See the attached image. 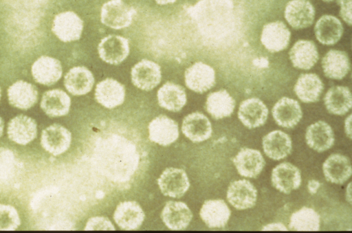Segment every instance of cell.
Wrapping results in <instances>:
<instances>
[{
  "label": "cell",
  "mask_w": 352,
  "mask_h": 233,
  "mask_svg": "<svg viewBox=\"0 0 352 233\" xmlns=\"http://www.w3.org/2000/svg\"><path fill=\"white\" fill-rule=\"evenodd\" d=\"M187 12L200 34L207 38L220 39L234 29L232 0H199Z\"/></svg>",
  "instance_id": "obj_1"
},
{
  "label": "cell",
  "mask_w": 352,
  "mask_h": 233,
  "mask_svg": "<svg viewBox=\"0 0 352 233\" xmlns=\"http://www.w3.org/2000/svg\"><path fill=\"white\" fill-rule=\"evenodd\" d=\"M135 13V10L122 0H110L101 8L100 20L104 25L119 30L129 26Z\"/></svg>",
  "instance_id": "obj_2"
},
{
  "label": "cell",
  "mask_w": 352,
  "mask_h": 233,
  "mask_svg": "<svg viewBox=\"0 0 352 233\" xmlns=\"http://www.w3.org/2000/svg\"><path fill=\"white\" fill-rule=\"evenodd\" d=\"M82 29L83 21L72 11L63 12L56 14L52 27L53 33L63 42L78 40Z\"/></svg>",
  "instance_id": "obj_3"
},
{
  "label": "cell",
  "mask_w": 352,
  "mask_h": 233,
  "mask_svg": "<svg viewBox=\"0 0 352 233\" xmlns=\"http://www.w3.org/2000/svg\"><path fill=\"white\" fill-rule=\"evenodd\" d=\"M72 142V134L65 126L53 124L43 130L41 144L49 153L58 156L68 150Z\"/></svg>",
  "instance_id": "obj_4"
},
{
  "label": "cell",
  "mask_w": 352,
  "mask_h": 233,
  "mask_svg": "<svg viewBox=\"0 0 352 233\" xmlns=\"http://www.w3.org/2000/svg\"><path fill=\"white\" fill-rule=\"evenodd\" d=\"M184 78L186 87L199 93L210 89L216 81L214 69L203 62H196L188 67Z\"/></svg>",
  "instance_id": "obj_5"
},
{
  "label": "cell",
  "mask_w": 352,
  "mask_h": 233,
  "mask_svg": "<svg viewBox=\"0 0 352 233\" xmlns=\"http://www.w3.org/2000/svg\"><path fill=\"white\" fill-rule=\"evenodd\" d=\"M157 184L165 195L173 198L182 197L190 187L186 172L177 168H166L157 179Z\"/></svg>",
  "instance_id": "obj_6"
},
{
  "label": "cell",
  "mask_w": 352,
  "mask_h": 233,
  "mask_svg": "<svg viewBox=\"0 0 352 233\" xmlns=\"http://www.w3.org/2000/svg\"><path fill=\"white\" fill-rule=\"evenodd\" d=\"M226 198L230 204L239 210L252 208L256 201L257 190L247 179L235 180L228 188Z\"/></svg>",
  "instance_id": "obj_7"
},
{
  "label": "cell",
  "mask_w": 352,
  "mask_h": 233,
  "mask_svg": "<svg viewBox=\"0 0 352 233\" xmlns=\"http://www.w3.org/2000/svg\"><path fill=\"white\" fill-rule=\"evenodd\" d=\"M98 51L102 60L111 65H118L129 54V40L118 35H109L101 40Z\"/></svg>",
  "instance_id": "obj_8"
},
{
  "label": "cell",
  "mask_w": 352,
  "mask_h": 233,
  "mask_svg": "<svg viewBox=\"0 0 352 233\" xmlns=\"http://www.w3.org/2000/svg\"><path fill=\"white\" fill-rule=\"evenodd\" d=\"M161 78L160 66L147 59H142L131 69L132 82L142 90H152L159 85Z\"/></svg>",
  "instance_id": "obj_9"
},
{
  "label": "cell",
  "mask_w": 352,
  "mask_h": 233,
  "mask_svg": "<svg viewBox=\"0 0 352 233\" xmlns=\"http://www.w3.org/2000/svg\"><path fill=\"white\" fill-rule=\"evenodd\" d=\"M291 32L280 21L268 23L263 27L261 41L270 52H278L286 49L289 43Z\"/></svg>",
  "instance_id": "obj_10"
},
{
  "label": "cell",
  "mask_w": 352,
  "mask_h": 233,
  "mask_svg": "<svg viewBox=\"0 0 352 233\" xmlns=\"http://www.w3.org/2000/svg\"><path fill=\"white\" fill-rule=\"evenodd\" d=\"M271 181L276 190L284 194H289L300 186L301 173L294 164L283 162L272 169Z\"/></svg>",
  "instance_id": "obj_11"
},
{
  "label": "cell",
  "mask_w": 352,
  "mask_h": 233,
  "mask_svg": "<svg viewBox=\"0 0 352 233\" xmlns=\"http://www.w3.org/2000/svg\"><path fill=\"white\" fill-rule=\"evenodd\" d=\"M148 129L150 140L163 146L170 145L179 137L177 123L164 115L151 120Z\"/></svg>",
  "instance_id": "obj_12"
},
{
  "label": "cell",
  "mask_w": 352,
  "mask_h": 233,
  "mask_svg": "<svg viewBox=\"0 0 352 233\" xmlns=\"http://www.w3.org/2000/svg\"><path fill=\"white\" fill-rule=\"evenodd\" d=\"M232 162L239 174L248 178L258 176L265 164L261 153L250 148H241L233 157Z\"/></svg>",
  "instance_id": "obj_13"
},
{
  "label": "cell",
  "mask_w": 352,
  "mask_h": 233,
  "mask_svg": "<svg viewBox=\"0 0 352 233\" xmlns=\"http://www.w3.org/2000/svg\"><path fill=\"white\" fill-rule=\"evenodd\" d=\"M284 16L293 28L303 29L312 25L315 9L308 0H292L285 6Z\"/></svg>",
  "instance_id": "obj_14"
},
{
  "label": "cell",
  "mask_w": 352,
  "mask_h": 233,
  "mask_svg": "<svg viewBox=\"0 0 352 233\" xmlns=\"http://www.w3.org/2000/svg\"><path fill=\"white\" fill-rule=\"evenodd\" d=\"M268 116V109L257 98H250L242 101L238 111L241 122L248 129H255L265 124Z\"/></svg>",
  "instance_id": "obj_15"
},
{
  "label": "cell",
  "mask_w": 352,
  "mask_h": 233,
  "mask_svg": "<svg viewBox=\"0 0 352 233\" xmlns=\"http://www.w3.org/2000/svg\"><path fill=\"white\" fill-rule=\"evenodd\" d=\"M7 134L12 142L19 145H27L37 135V124L28 115H18L9 121Z\"/></svg>",
  "instance_id": "obj_16"
},
{
  "label": "cell",
  "mask_w": 352,
  "mask_h": 233,
  "mask_svg": "<svg viewBox=\"0 0 352 233\" xmlns=\"http://www.w3.org/2000/svg\"><path fill=\"white\" fill-rule=\"evenodd\" d=\"M272 114L278 125L287 129L294 127L302 117L298 102L288 97H283L275 103Z\"/></svg>",
  "instance_id": "obj_17"
},
{
  "label": "cell",
  "mask_w": 352,
  "mask_h": 233,
  "mask_svg": "<svg viewBox=\"0 0 352 233\" xmlns=\"http://www.w3.org/2000/svg\"><path fill=\"white\" fill-rule=\"evenodd\" d=\"M31 71L36 82L50 86L59 80L63 69L58 60L51 56H42L34 61Z\"/></svg>",
  "instance_id": "obj_18"
},
{
  "label": "cell",
  "mask_w": 352,
  "mask_h": 233,
  "mask_svg": "<svg viewBox=\"0 0 352 233\" xmlns=\"http://www.w3.org/2000/svg\"><path fill=\"white\" fill-rule=\"evenodd\" d=\"M145 214L141 206L135 201H126L120 203L114 212L113 219L124 230H135L142 224Z\"/></svg>",
  "instance_id": "obj_19"
},
{
  "label": "cell",
  "mask_w": 352,
  "mask_h": 233,
  "mask_svg": "<svg viewBox=\"0 0 352 233\" xmlns=\"http://www.w3.org/2000/svg\"><path fill=\"white\" fill-rule=\"evenodd\" d=\"M322 172L327 181L335 184H343L351 176V162L345 155L333 153L324 162Z\"/></svg>",
  "instance_id": "obj_20"
},
{
  "label": "cell",
  "mask_w": 352,
  "mask_h": 233,
  "mask_svg": "<svg viewBox=\"0 0 352 233\" xmlns=\"http://www.w3.org/2000/svg\"><path fill=\"white\" fill-rule=\"evenodd\" d=\"M161 218L169 229L182 230L190 224L192 213L185 203L170 201L164 206L161 213Z\"/></svg>",
  "instance_id": "obj_21"
},
{
  "label": "cell",
  "mask_w": 352,
  "mask_h": 233,
  "mask_svg": "<svg viewBox=\"0 0 352 233\" xmlns=\"http://www.w3.org/2000/svg\"><path fill=\"white\" fill-rule=\"evenodd\" d=\"M182 131L184 135L193 142H201L212 135V124L203 113L194 112L183 120Z\"/></svg>",
  "instance_id": "obj_22"
},
{
  "label": "cell",
  "mask_w": 352,
  "mask_h": 233,
  "mask_svg": "<svg viewBox=\"0 0 352 233\" xmlns=\"http://www.w3.org/2000/svg\"><path fill=\"white\" fill-rule=\"evenodd\" d=\"M124 98V87L116 80L108 78L96 87L95 99L106 108L113 109L121 105Z\"/></svg>",
  "instance_id": "obj_23"
},
{
  "label": "cell",
  "mask_w": 352,
  "mask_h": 233,
  "mask_svg": "<svg viewBox=\"0 0 352 233\" xmlns=\"http://www.w3.org/2000/svg\"><path fill=\"white\" fill-rule=\"evenodd\" d=\"M230 214L231 211L223 199L205 201L199 212L201 219L210 228H224Z\"/></svg>",
  "instance_id": "obj_24"
},
{
  "label": "cell",
  "mask_w": 352,
  "mask_h": 233,
  "mask_svg": "<svg viewBox=\"0 0 352 233\" xmlns=\"http://www.w3.org/2000/svg\"><path fill=\"white\" fill-rule=\"evenodd\" d=\"M306 143L311 149L321 153L334 144V133L331 126L322 120L310 124L306 130Z\"/></svg>",
  "instance_id": "obj_25"
},
{
  "label": "cell",
  "mask_w": 352,
  "mask_h": 233,
  "mask_svg": "<svg viewBox=\"0 0 352 233\" xmlns=\"http://www.w3.org/2000/svg\"><path fill=\"white\" fill-rule=\"evenodd\" d=\"M262 146L265 154L268 157L274 160H280L291 153L292 141L286 133L275 130L263 137Z\"/></svg>",
  "instance_id": "obj_26"
},
{
  "label": "cell",
  "mask_w": 352,
  "mask_h": 233,
  "mask_svg": "<svg viewBox=\"0 0 352 233\" xmlns=\"http://www.w3.org/2000/svg\"><path fill=\"white\" fill-rule=\"evenodd\" d=\"M38 94L36 87L24 80H18L8 89L10 104L23 110H27L36 103Z\"/></svg>",
  "instance_id": "obj_27"
},
{
  "label": "cell",
  "mask_w": 352,
  "mask_h": 233,
  "mask_svg": "<svg viewBox=\"0 0 352 233\" xmlns=\"http://www.w3.org/2000/svg\"><path fill=\"white\" fill-rule=\"evenodd\" d=\"M289 59L296 68L307 70L317 63L319 54L316 44L309 40L296 41L289 52Z\"/></svg>",
  "instance_id": "obj_28"
},
{
  "label": "cell",
  "mask_w": 352,
  "mask_h": 233,
  "mask_svg": "<svg viewBox=\"0 0 352 233\" xmlns=\"http://www.w3.org/2000/svg\"><path fill=\"white\" fill-rule=\"evenodd\" d=\"M94 84L92 73L83 66L72 67L64 77L65 87L74 96H82L89 93Z\"/></svg>",
  "instance_id": "obj_29"
},
{
  "label": "cell",
  "mask_w": 352,
  "mask_h": 233,
  "mask_svg": "<svg viewBox=\"0 0 352 233\" xmlns=\"http://www.w3.org/2000/svg\"><path fill=\"white\" fill-rule=\"evenodd\" d=\"M40 106L49 117H61L69 113L71 99L67 93L61 89H51L43 94Z\"/></svg>",
  "instance_id": "obj_30"
},
{
  "label": "cell",
  "mask_w": 352,
  "mask_h": 233,
  "mask_svg": "<svg viewBox=\"0 0 352 233\" xmlns=\"http://www.w3.org/2000/svg\"><path fill=\"white\" fill-rule=\"evenodd\" d=\"M343 25L336 16L329 14L322 16L316 21L314 33L317 40L322 44H336L342 37Z\"/></svg>",
  "instance_id": "obj_31"
},
{
  "label": "cell",
  "mask_w": 352,
  "mask_h": 233,
  "mask_svg": "<svg viewBox=\"0 0 352 233\" xmlns=\"http://www.w3.org/2000/svg\"><path fill=\"white\" fill-rule=\"evenodd\" d=\"M323 88V83L318 75L307 73L300 75L294 87V91L302 102L311 103L320 99Z\"/></svg>",
  "instance_id": "obj_32"
},
{
  "label": "cell",
  "mask_w": 352,
  "mask_h": 233,
  "mask_svg": "<svg viewBox=\"0 0 352 233\" xmlns=\"http://www.w3.org/2000/svg\"><path fill=\"white\" fill-rule=\"evenodd\" d=\"M322 67L327 78L341 80L350 70V60L346 52L331 49L322 58Z\"/></svg>",
  "instance_id": "obj_33"
},
{
  "label": "cell",
  "mask_w": 352,
  "mask_h": 233,
  "mask_svg": "<svg viewBox=\"0 0 352 233\" xmlns=\"http://www.w3.org/2000/svg\"><path fill=\"white\" fill-rule=\"evenodd\" d=\"M235 107V100L226 89L208 94L206 102L207 112L215 120L230 116Z\"/></svg>",
  "instance_id": "obj_34"
},
{
  "label": "cell",
  "mask_w": 352,
  "mask_h": 233,
  "mask_svg": "<svg viewBox=\"0 0 352 233\" xmlns=\"http://www.w3.org/2000/svg\"><path fill=\"white\" fill-rule=\"evenodd\" d=\"M157 96L160 107L173 112L180 111L187 100L184 89L171 82L164 84L159 89Z\"/></svg>",
  "instance_id": "obj_35"
},
{
  "label": "cell",
  "mask_w": 352,
  "mask_h": 233,
  "mask_svg": "<svg viewBox=\"0 0 352 233\" xmlns=\"http://www.w3.org/2000/svg\"><path fill=\"white\" fill-rule=\"evenodd\" d=\"M324 103L330 113L337 115H344L352 106L351 93L346 87H332L327 91L324 97Z\"/></svg>",
  "instance_id": "obj_36"
},
{
  "label": "cell",
  "mask_w": 352,
  "mask_h": 233,
  "mask_svg": "<svg viewBox=\"0 0 352 233\" xmlns=\"http://www.w3.org/2000/svg\"><path fill=\"white\" fill-rule=\"evenodd\" d=\"M320 228V217L313 208L304 206L292 213L289 230L292 231L316 232Z\"/></svg>",
  "instance_id": "obj_37"
},
{
  "label": "cell",
  "mask_w": 352,
  "mask_h": 233,
  "mask_svg": "<svg viewBox=\"0 0 352 233\" xmlns=\"http://www.w3.org/2000/svg\"><path fill=\"white\" fill-rule=\"evenodd\" d=\"M21 225L16 209L10 204L0 203V231H14Z\"/></svg>",
  "instance_id": "obj_38"
},
{
  "label": "cell",
  "mask_w": 352,
  "mask_h": 233,
  "mask_svg": "<svg viewBox=\"0 0 352 233\" xmlns=\"http://www.w3.org/2000/svg\"><path fill=\"white\" fill-rule=\"evenodd\" d=\"M16 158L8 148L0 146V178L7 179L15 172Z\"/></svg>",
  "instance_id": "obj_39"
},
{
  "label": "cell",
  "mask_w": 352,
  "mask_h": 233,
  "mask_svg": "<svg viewBox=\"0 0 352 233\" xmlns=\"http://www.w3.org/2000/svg\"><path fill=\"white\" fill-rule=\"evenodd\" d=\"M85 230H114L115 228L110 220L104 217H94L87 222Z\"/></svg>",
  "instance_id": "obj_40"
},
{
  "label": "cell",
  "mask_w": 352,
  "mask_h": 233,
  "mask_svg": "<svg viewBox=\"0 0 352 233\" xmlns=\"http://www.w3.org/2000/svg\"><path fill=\"white\" fill-rule=\"evenodd\" d=\"M340 16L349 25H351V0H338Z\"/></svg>",
  "instance_id": "obj_41"
},
{
  "label": "cell",
  "mask_w": 352,
  "mask_h": 233,
  "mask_svg": "<svg viewBox=\"0 0 352 233\" xmlns=\"http://www.w3.org/2000/svg\"><path fill=\"white\" fill-rule=\"evenodd\" d=\"M262 231H287V227L282 223H271L264 225Z\"/></svg>",
  "instance_id": "obj_42"
},
{
  "label": "cell",
  "mask_w": 352,
  "mask_h": 233,
  "mask_svg": "<svg viewBox=\"0 0 352 233\" xmlns=\"http://www.w3.org/2000/svg\"><path fill=\"white\" fill-rule=\"evenodd\" d=\"M320 186V183L316 179H310L307 182V189L311 195H314L317 192Z\"/></svg>",
  "instance_id": "obj_43"
},
{
  "label": "cell",
  "mask_w": 352,
  "mask_h": 233,
  "mask_svg": "<svg viewBox=\"0 0 352 233\" xmlns=\"http://www.w3.org/2000/svg\"><path fill=\"white\" fill-rule=\"evenodd\" d=\"M344 131L346 135L351 139V114L349 115L344 122Z\"/></svg>",
  "instance_id": "obj_44"
},
{
  "label": "cell",
  "mask_w": 352,
  "mask_h": 233,
  "mask_svg": "<svg viewBox=\"0 0 352 233\" xmlns=\"http://www.w3.org/2000/svg\"><path fill=\"white\" fill-rule=\"evenodd\" d=\"M345 197L346 201L349 202V204H351V183L349 182L346 188V193H345Z\"/></svg>",
  "instance_id": "obj_45"
},
{
  "label": "cell",
  "mask_w": 352,
  "mask_h": 233,
  "mask_svg": "<svg viewBox=\"0 0 352 233\" xmlns=\"http://www.w3.org/2000/svg\"><path fill=\"white\" fill-rule=\"evenodd\" d=\"M157 3L160 5H166L169 3H173L175 2L177 0H155Z\"/></svg>",
  "instance_id": "obj_46"
},
{
  "label": "cell",
  "mask_w": 352,
  "mask_h": 233,
  "mask_svg": "<svg viewBox=\"0 0 352 233\" xmlns=\"http://www.w3.org/2000/svg\"><path fill=\"white\" fill-rule=\"evenodd\" d=\"M3 128H4V122H3L2 118L0 116V137L3 135Z\"/></svg>",
  "instance_id": "obj_47"
},
{
  "label": "cell",
  "mask_w": 352,
  "mask_h": 233,
  "mask_svg": "<svg viewBox=\"0 0 352 233\" xmlns=\"http://www.w3.org/2000/svg\"><path fill=\"white\" fill-rule=\"evenodd\" d=\"M322 1H326V2H330V1H333V0H322Z\"/></svg>",
  "instance_id": "obj_48"
},
{
  "label": "cell",
  "mask_w": 352,
  "mask_h": 233,
  "mask_svg": "<svg viewBox=\"0 0 352 233\" xmlns=\"http://www.w3.org/2000/svg\"><path fill=\"white\" fill-rule=\"evenodd\" d=\"M1 87H0V100H1Z\"/></svg>",
  "instance_id": "obj_49"
}]
</instances>
